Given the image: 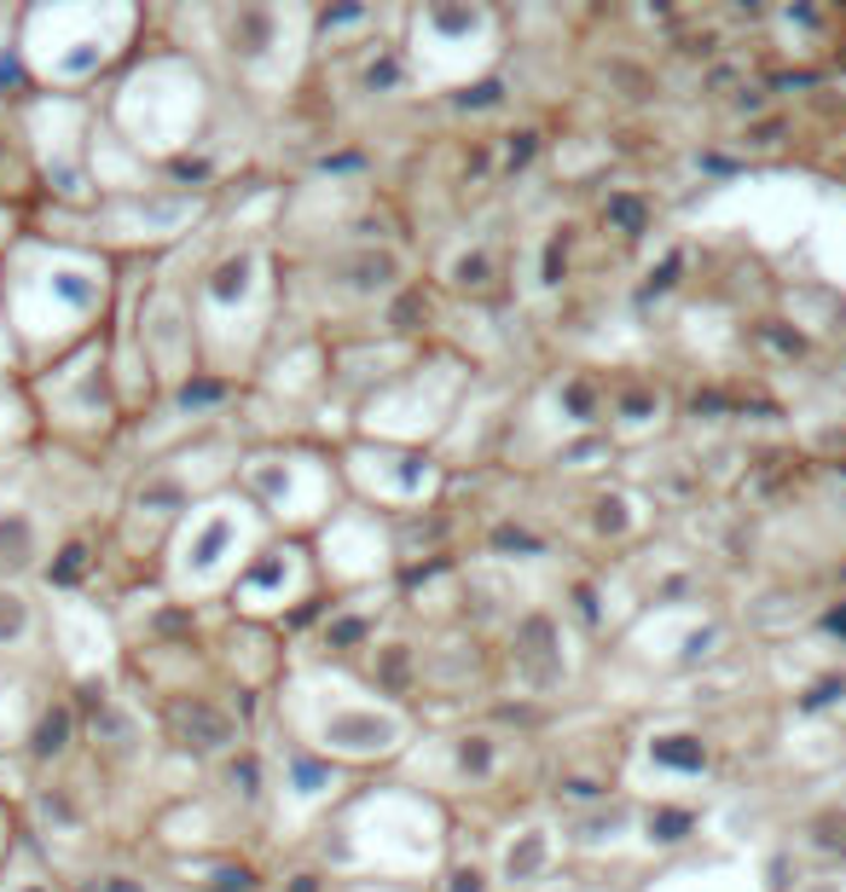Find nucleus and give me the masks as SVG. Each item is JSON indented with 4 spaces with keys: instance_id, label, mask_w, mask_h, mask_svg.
Wrapping results in <instances>:
<instances>
[{
    "instance_id": "obj_1",
    "label": "nucleus",
    "mask_w": 846,
    "mask_h": 892,
    "mask_svg": "<svg viewBox=\"0 0 846 892\" xmlns=\"http://www.w3.org/2000/svg\"><path fill=\"white\" fill-rule=\"evenodd\" d=\"M123 267L70 232L24 227L0 250V313L18 336L24 377L111 331Z\"/></svg>"
},
{
    "instance_id": "obj_2",
    "label": "nucleus",
    "mask_w": 846,
    "mask_h": 892,
    "mask_svg": "<svg viewBox=\"0 0 846 892\" xmlns=\"http://www.w3.org/2000/svg\"><path fill=\"white\" fill-rule=\"evenodd\" d=\"M220 220V215H215ZM192 319L204 377L244 389L261 354L285 324V250H278V215L232 220V232H204L192 261Z\"/></svg>"
},
{
    "instance_id": "obj_3",
    "label": "nucleus",
    "mask_w": 846,
    "mask_h": 892,
    "mask_svg": "<svg viewBox=\"0 0 846 892\" xmlns=\"http://www.w3.org/2000/svg\"><path fill=\"white\" fill-rule=\"evenodd\" d=\"M267 707L278 736L296 742L301 754L348 770V777H389L423 736L418 707L395 701L348 661L290 655Z\"/></svg>"
},
{
    "instance_id": "obj_4",
    "label": "nucleus",
    "mask_w": 846,
    "mask_h": 892,
    "mask_svg": "<svg viewBox=\"0 0 846 892\" xmlns=\"http://www.w3.org/2000/svg\"><path fill=\"white\" fill-rule=\"evenodd\" d=\"M313 864L331 881H389L435 892L453 864V805L389 777L359 782L313 835Z\"/></svg>"
},
{
    "instance_id": "obj_5",
    "label": "nucleus",
    "mask_w": 846,
    "mask_h": 892,
    "mask_svg": "<svg viewBox=\"0 0 846 892\" xmlns=\"http://www.w3.org/2000/svg\"><path fill=\"white\" fill-rule=\"evenodd\" d=\"M423 261L407 238L348 227L325 243H308L296 261L285 255V324L319 331L325 342L382 331L400 301L412 296Z\"/></svg>"
},
{
    "instance_id": "obj_6",
    "label": "nucleus",
    "mask_w": 846,
    "mask_h": 892,
    "mask_svg": "<svg viewBox=\"0 0 846 892\" xmlns=\"http://www.w3.org/2000/svg\"><path fill=\"white\" fill-rule=\"evenodd\" d=\"M215 111H220L215 70L174 41H146L123 65V76L99 93L105 128L157 174H174L192 151H204Z\"/></svg>"
},
{
    "instance_id": "obj_7",
    "label": "nucleus",
    "mask_w": 846,
    "mask_h": 892,
    "mask_svg": "<svg viewBox=\"0 0 846 892\" xmlns=\"http://www.w3.org/2000/svg\"><path fill=\"white\" fill-rule=\"evenodd\" d=\"M151 18L134 0H35L18 7V65L30 93L99 99L146 47Z\"/></svg>"
},
{
    "instance_id": "obj_8",
    "label": "nucleus",
    "mask_w": 846,
    "mask_h": 892,
    "mask_svg": "<svg viewBox=\"0 0 846 892\" xmlns=\"http://www.w3.org/2000/svg\"><path fill=\"white\" fill-rule=\"evenodd\" d=\"M267 539H273L267 516L238 487H220L169 527L163 551H157V592L180 615L220 608L232 597V585L244 580V568L267 551Z\"/></svg>"
},
{
    "instance_id": "obj_9",
    "label": "nucleus",
    "mask_w": 846,
    "mask_h": 892,
    "mask_svg": "<svg viewBox=\"0 0 846 892\" xmlns=\"http://www.w3.org/2000/svg\"><path fill=\"white\" fill-rule=\"evenodd\" d=\"M220 215V197L209 180H186V174H163L157 186L139 192H116L99 197L82 215H53L70 220V238L93 243L99 255H111L116 267H151V261L180 255L186 243H197Z\"/></svg>"
},
{
    "instance_id": "obj_10",
    "label": "nucleus",
    "mask_w": 846,
    "mask_h": 892,
    "mask_svg": "<svg viewBox=\"0 0 846 892\" xmlns=\"http://www.w3.org/2000/svg\"><path fill=\"white\" fill-rule=\"evenodd\" d=\"M204 41L186 47L192 58L227 70L244 93L255 99H290L301 76L313 70V35L319 12L313 7H285V0H261V7H215L197 12Z\"/></svg>"
},
{
    "instance_id": "obj_11",
    "label": "nucleus",
    "mask_w": 846,
    "mask_h": 892,
    "mask_svg": "<svg viewBox=\"0 0 846 892\" xmlns=\"http://www.w3.org/2000/svg\"><path fill=\"white\" fill-rule=\"evenodd\" d=\"M505 41H511L505 12L488 7V0H423V7L400 12V30H395L407 81L423 99L481 88L505 58Z\"/></svg>"
},
{
    "instance_id": "obj_12",
    "label": "nucleus",
    "mask_w": 846,
    "mask_h": 892,
    "mask_svg": "<svg viewBox=\"0 0 846 892\" xmlns=\"http://www.w3.org/2000/svg\"><path fill=\"white\" fill-rule=\"evenodd\" d=\"M476 382H481L476 354L447 348V342H423V354L407 371H395L382 389H371L354 405V435L441 453V441L453 435V423L465 412V400L476 394Z\"/></svg>"
},
{
    "instance_id": "obj_13",
    "label": "nucleus",
    "mask_w": 846,
    "mask_h": 892,
    "mask_svg": "<svg viewBox=\"0 0 846 892\" xmlns=\"http://www.w3.org/2000/svg\"><path fill=\"white\" fill-rule=\"evenodd\" d=\"M232 487L267 516L278 539H313L331 522V511L348 504V487H342V470H336V446L296 441V435L244 441Z\"/></svg>"
},
{
    "instance_id": "obj_14",
    "label": "nucleus",
    "mask_w": 846,
    "mask_h": 892,
    "mask_svg": "<svg viewBox=\"0 0 846 892\" xmlns=\"http://www.w3.org/2000/svg\"><path fill=\"white\" fill-rule=\"evenodd\" d=\"M724 782V742L696 713H643L620 736L615 788L638 805H708Z\"/></svg>"
},
{
    "instance_id": "obj_15",
    "label": "nucleus",
    "mask_w": 846,
    "mask_h": 892,
    "mask_svg": "<svg viewBox=\"0 0 846 892\" xmlns=\"http://www.w3.org/2000/svg\"><path fill=\"white\" fill-rule=\"evenodd\" d=\"M528 747L534 742L505 719H453L441 730L423 724V736L412 742V754L395 765V777L423 788V794H435L441 805H453L465 794L488 800V794H505L522 777Z\"/></svg>"
},
{
    "instance_id": "obj_16",
    "label": "nucleus",
    "mask_w": 846,
    "mask_h": 892,
    "mask_svg": "<svg viewBox=\"0 0 846 892\" xmlns=\"http://www.w3.org/2000/svg\"><path fill=\"white\" fill-rule=\"evenodd\" d=\"M24 389H30L42 441H53L58 453H70V458H93V453H105L116 435H128V405L116 394L105 336H93L76 354L30 371Z\"/></svg>"
},
{
    "instance_id": "obj_17",
    "label": "nucleus",
    "mask_w": 846,
    "mask_h": 892,
    "mask_svg": "<svg viewBox=\"0 0 846 892\" xmlns=\"http://www.w3.org/2000/svg\"><path fill=\"white\" fill-rule=\"evenodd\" d=\"M18 128L35 169V192L53 215H82L99 203L93 192V128L99 99L76 93H24L18 99Z\"/></svg>"
},
{
    "instance_id": "obj_18",
    "label": "nucleus",
    "mask_w": 846,
    "mask_h": 892,
    "mask_svg": "<svg viewBox=\"0 0 846 892\" xmlns=\"http://www.w3.org/2000/svg\"><path fill=\"white\" fill-rule=\"evenodd\" d=\"M586 678V632L562 597H534L499 626L493 684L522 701H562Z\"/></svg>"
},
{
    "instance_id": "obj_19",
    "label": "nucleus",
    "mask_w": 846,
    "mask_h": 892,
    "mask_svg": "<svg viewBox=\"0 0 846 892\" xmlns=\"http://www.w3.org/2000/svg\"><path fill=\"white\" fill-rule=\"evenodd\" d=\"M603 412H609V371L597 365H562L528 400H511L505 446L511 458L551 464L580 441H603Z\"/></svg>"
},
{
    "instance_id": "obj_20",
    "label": "nucleus",
    "mask_w": 846,
    "mask_h": 892,
    "mask_svg": "<svg viewBox=\"0 0 846 892\" xmlns=\"http://www.w3.org/2000/svg\"><path fill=\"white\" fill-rule=\"evenodd\" d=\"M336 470L354 504L389 516V522H412V516H435L441 499L453 493V470L441 464V453L423 446H389V441H359L348 435L336 446Z\"/></svg>"
},
{
    "instance_id": "obj_21",
    "label": "nucleus",
    "mask_w": 846,
    "mask_h": 892,
    "mask_svg": "<svg viewBox=\"0 0 846 892\" xmlns=\"http://www.w3.org/2000/svg\"><path fill=\"white\" fill-rule=\"evenodd\" d=\"M76 719H82V754L99 777L139 782L169 754L151 689H139L128 673L99 684V689H82V696H76Z\"/></svg>"
},
{
    "instance_id": "obj_22",
    "label": "nucleus",
    "mask_w": 846,
    "mask_h": 892,
    "mask_svg": "<svg viewBox=\"0 0 846 892\" xmlns=\"http://www.w3.org/2000/svg\"><path fill=\"white\" fill-rule=\"evenodd\" d=\"M731 615L713 608L708 597H655L620 626V655L643 673L684 678L731 655Z\"/></svg>"
},
{
    "instance_id": "obj_23",
    "label": "nucleus",
    "mask_w": 846,
    "mask_h": 892,
    "mask_svg": "<svg viewBox=\"0 0 846 892\" xmlns=\"http://www.w3.org/2000/svg\"><path fill=\"white\" fill-rule=\"evenodd\" d=\"M42 597H47V666L70 696L128 673V632L111 603L76 592V585H42Z\"/></svg>"
},
{
    "instance_id": "obj_24",
    "label": "nucleus",
    "mask_w": 846,
    "mask_h": 892,
    "mask_svg": "<svg viewBox=\"0 0 846 892\" xmlns=\"http://www.w3.org/2000/svg\"><path fill=\"white\" fill-rule=\"evenodd\" d=\"M359 788V777L348 770H336L325 759L301 754L296 742H285L273 730V742L261 747V823H267L273 840H313L325 817Z\"/></svg>"
},
{
    "instance_id": "obj_25",
    "label": "nucleus",
    "mask_w": 846,
    "mask_h": 892,
    "mask_svg": "<svg viewBox=\"0 0 846 892\" xmlns=\"http://www.w3.org/2000/svg\"><path fill=\"white\" fill-rule=\"evenodd\" d=\"M18 458L24 453H12V464L0 470V580L42 585L76 534H70L65 499L47 487V476L35 464L24 470Z\"/></svg>"
},
{
    "instance_id": "obj_26",
    "label": "nucleus",
    "mask_w": 846,
    "mask_h": 892,
    "mask_svg": "<svg viewBox=\"0 0 846 892\" xmlns=\"http://www.w3.org/2000/svg\"><path fill=\"white\" fill-rule=\"evenodd\" d=\"M313 568L325 597H348V592H377V585H400V522L366 511V504H342L331 511V522L308 539Z\"/></svg>"
},
{
    "instance_id": "obj_27",
    "label": "nucleus",
    "mask_w": 846,
    "mask_h": 892,
    "mask_svg": "<svg viewBox=\"0 0 846 892\" xmlns=\"http://www.w3.org/2000/svg\"><path fill=\"white\" fill-rule=\"evenodd\" d=\"M569 864H574L569 828H562V811L551 800L505 811L481 846V869H488L493 892H551Z\"/></svg>"
},
{
    "instance_id": "obj_28",
    "label": "nucleus",
    "mask_w": 846,
    "mask_h": 892,
    "mask_svg": "<svg viewBox=\"0 0 846 892\" xmlns=\"http://www.w3.org/2000/svg\"><path fill=\"white\" fill-rule=\"evenodd\" d=\"M325 597V585H319V568H313V551L308 539H267V551H261L244 580L232 585V597L220 603L232 620H250V626H267V632H285L290 620L313 615V603Z\"/></svg>"
},
{
    "instance_id": "obj_29",
    "label": "nucleus",
    "mask_w": 846,
    "mask_h": 892,
    "mask_svg": "<svg viewBox=\"0 0 846 892\" xmlns=\"http://www.w3.org/2000/svg\"><path fill=\"white\" fill-rule=\"evenodd\" d=\"M157 724H163V742L169 754L192 759V765H227L238 754H250V724H244V707L220 689L204 684H180L169 696H157Z\"/></svg>"
},
{
    "instance_id": "obj_30",
    "label": "nucleus",
    "mask_w": 846,
    "mask_h": 892,
    "mask_svg": "<svg viewBox=\"0 0 846 892\" xmlns=\"http://www.w3.org/2000/svg\"><path fill=\"white\" fill-rule=\"evenodd\" d=\"M655 522V504L638 493L632 481H592L586 493L569 504V527L580 545H592V551H632V545L650 534Z\"/></svg>"
},
{
    "instance_id": "obj_31",
    "label": "nucleus",
    "mask_w": 846,
    "mask_h": 892,
    "mask_svg": "<svg viewBox=\"0 0 846 892\" xmlns=\"http://www.w3.org/2000/svg\"><path fill=\"white\" fill-rule=\"evenodd\" d=\"M678 405L673 389L655 371H609V412H603V441L609 446H650L673 430Z\"/></svg>"
},
{
    "instance_id": "obj_32",
    "label": "nucleus",
    "mask_w": 846,
    "mask_h": 892,
    "mask_svg": "<svg viewBox=\"0 0 846 892\" xmlns=\"http://www.w3.org/2000/svg\"><path fill=\"white\" fill-rule=\"evenodd\" d=\"M0 661L53 673L47 666V597H42V585L0 580Z\"/></svg>"
},
{
    "instance_id": "obj_33",
    "label": "nucleus",
    "mask_w": 846,
    "mask_h": 892,
    "mask_svg": "<svg viewBox=\"0 0 846 892\" xmlns=\"http://www.w3.org/2000/svg\"><path fill=\"white\" fill-rule=\"evenodd\" d=\"M435 284L453 296L488 301L499 284H505V250L493 243V232H458L447 243V255L435 261Z\"/></svg>"
},
{
    "instance_id": "obj_34",
    "label": "nucleus",
    "mask_w": 846,
    "mask_h": 892,
    "mask_svg": "<svg viewBox=\"0 0 846 892\" xmlns=\"http://www.w3.org/2000/svg\"><path fill=\"white\" fill-rule=\"evenodd\" d=\"M47 701H53V673L0 661V754H24L35 719L47 713Z\"/></svg>"
},
{
    "instance_id": "obj_35",
    "label": "nucleus",
    "mask_w": 846,
    "mask_h": 892,
    "mask_svg": "<svg viewBox=\"0 0 846 892\" xmlns=\"http://www.w3.org/2000/svg\"><path fill=\"white\" fill-rule=\"evenodd\" d=\"M643 892H771V887L748 858H690L661 869Z\"/></svg>"
},
{
    "instance_id": "obj_36",
    "label": "nucleus",
    "mask_w": 846,
    "mask_h": 892,
    "mask_svg": "<svg viewBox=\"0 0 846 892\" xmlns=\"http://www.w3.org/2000/svg\"><path fill=\"white\" fill-rule=\"evenodd\" d=\"M35 192V169L24 151V128H18V99H0V209H18Z\"/></svg>"
},
{
    "instance_id": "obj_37",
    "label": "nucleus",
    "mask_w": 846,
    "mask_h": 892,
    "mask_svg": "<svg viewBox=\"0 0 846 892\" xmlns=\"http://www.w3.org/2000/svg\"><path fill=\"white\" fill-rule=\"evenodd\" d=\"M0 892H82V887L58 876V869H53V858H47V851L35 846L30 835H18V846H12L7 869H0Z\"/></svg>"
},
{
    "instance_id": "obj_38",
    "label": "nucleus",
    "mask_w": 846,
    "mask_h": 892,
    "mask_svg": "<svg viewBox=\"0 0 846 892\" xmlns=\"http://www.w3.org/2000/svg\"><path fill=\"white\" fill-rule=\"evenodd\" d=\"M24 446H42V430H35V405H30V389L24 377L0 382V453H24Z\"/></svg>"
},
{
    "instance_id": "obj_39",
    "label": "nucleus",
    "mask_w": 846,
    "mask_h": 892,
    "mask_svg": "<svg viewBox=\"0 0 846 892\" xmlns=\"http://www.w3.org/2000/svg\"><path fill=\"white\" fill-rule=\"evenodd\" d=\"M771 892H846V869H830V864H812V869H794L782 887Z\"/></svg>"
},
{
    "instance_id": "obj_40",
    "label": "nucleus",
    "mask_w": 846,
    "mask_h": 892,
    "mask_svg": "<svg viewBox=\"0 0 846 892\" xmlns=\"http://www.w3.org/2000/svg\"><path fill=\"white\" fill-rule=\"evenodd\" d=\"M24 377V354H18V336L7 331V313H0V382Z\"/></svg>"
},
{
    "instance_id": "obj_41",
    "label": "nucleus",
    "mask_w": 846,
    "mask_h": 892,
    "mask_svg": "<svg viewBox=\"0 0 846 892\" xmlns=\"http://www.w3.org/2000/svg\"><path fill=\"white\" fill-rule=\"evenodd\" d=\"M18 835H24V823H18V811H12V800L0 794V869H7V858H12V846H18Z\"/></svg>"
},
{
    "instance_id": "obj_42",
    "label": "nucleus",
    "mask_w": 846,
    "mask_h": 892,
    "mask_svg": "<svg viewBox=\"0 0 846 892\" xmlns=\"http://www.w3.org/2000/svg\"><path fill=\"white\" fill-rule=\"evenodd\" d=\"M331 892H412V887H389V881H336Z\"/></svg>"
},
{
    "instance_id": "obj_43",
    "label": "nucleus",
    "mask_w": 846,
    "mask_h": 892,
    "mask_svg": "<svg viewBox=\"0 0 846 892\" xmlns=\"http://www.w3.org/2000/svg\"><path fill=\"white\" fill-rule=\"evenodd\" d=\"M18 232H24V227H18V209H0V250H7Z\"/></svg>"
}]
</instances>
